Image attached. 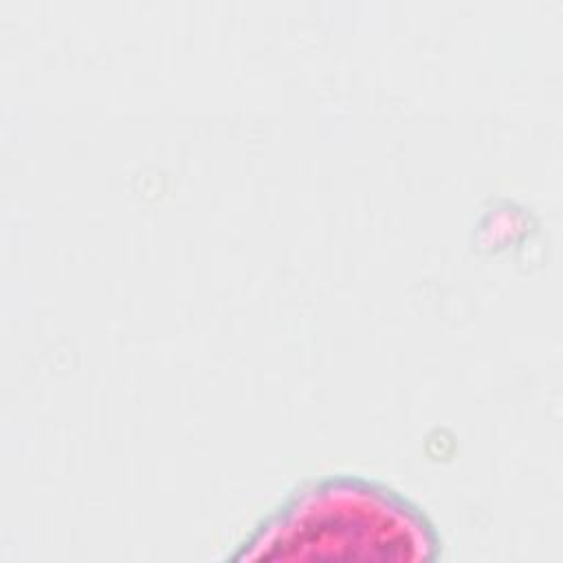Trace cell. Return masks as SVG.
Listing matches in <instances>:
<instances>
[{
	"instance_id": "obj_1",
	"label": "cell",
	"mask_w": 563,
	"mask_h": 563,
	"mask_svg": "<svg viewBox=\"0 0 563 563\" xmlns=\"http://www.w3.org/2000/svg\"><path fill=\"white\" fill-rule=\"evenodd\" d=\"M444 537L387 479L334 471L297 482L227 552L233 563H435Z\"/></svg>"
}]
</instances>
